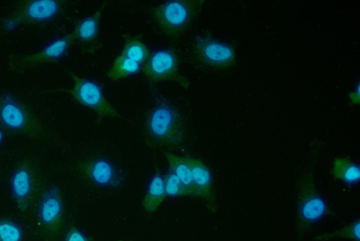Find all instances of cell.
I'll list each match as a JSON object with an SVG mask.
<instances>
[{
  "label": "cell",
  "mask_w": 360,
  "mask_h": 241,
  "mask_svg": "<svg viewBox=\"0 0 360 241\" xmlns=\"http://www.w3.org/2000/svg\"><path fill=\"white\" fill-rule=\"evenodd\" d=\"M202 2L197 0L162 1L150 8V17L161 34L168 39H178L194 25Z\"/></svg>",
  "instance_id": "obj_1"
},
{
  "label": "cell",
  "mask_w": 360,
  "mask_h": 241,
  "mask_svg": "<svg viewBox=\"0 0 360 241\" xmlns=\"http://www.w3.org/2000/svg\"><path fill=\"white\" fill-rule=\"evenodd\" d=\"M43 188L42 174L32 160H23L11 174L10 193L17 209L22 214L36 205Z\"/></svg>",
  "instance_id": "obj_2"
},
{
  "label": "cell",
  "mask_w": 360,
  "mask_h": 241,
  "mask_svg": "<svg viewBox=\"0 0 360 241\" xmlns=\"http://www.w3.org/2000/svg\"><path fill=\"white\" fill-rule=\"evenodd\" d=\"M146 129L150 138L164 145H176L184 136L179 112L166 100H160L151 108L146 118Z\"/></svg>",
  "instance_id": "obj_3"
},
{
  "label": "cell",
  "mask_w": 360,
  "mask_h": 241,
  "mask_svg": "<svg viewBox=\"0 0 360 241\" xmlns=\"http://www.w3.org/2000/svg\"><path fill=\"white\" fill-rule=\"evenodd\" d=\"M37 226L46 241L59 233L64 219V201L60 188L56 183L44 187L36 204Z\"/></svg>",
  "instance_id": "obj_4"
},
{
  "label": "cell",
  "mask_w": 360,
  "mask_h": 241,
  "mask_svg": "<svg viewBox=\"0 0 360 241\" xmlns=\"http://www.w3.org/2000/svg\"><path fill=\"white\" fill-rule=\"evenodd\" d=\"M181 62V56L176 48H161L150 53L141 70L151 82H172L187 89L191 84L182 72Z\"/></svg>",
  "instance_id": "obj_5"
},
{
  "label": "cell",
  "mask_w": 360,
  "mask_h": 241,
  "mask_svg": "<svg viewBox=\"0 0 360 241\" xmlns=\"http://www.w3.org/2000/svg\"><path fill=\"white\" fill-rule=\"evenodd\" d=\"M188 54L195 63L211 68L229 67L236 57L231 45L207 34H199L193 38Z\"/></svg>",
  "instance_id": "obj_6"
},
{
  "label": "cell",
  "mask_w": 360,
  "mask_h": 241,
  "mask_svg": "<svg viewBox=\"0 0 360 241\" xmlns=\"http://www.w3.org/2000/svg\"><path fill=\"white\" fill-rule=\"evenodd\" d=\"M74 78L72 94L80 104L103 117H119L118 112L105 98L96 82L78 77Z\"/></svg>",
  "instance_id": "obj_7"
},
{
  "label": "cell",
  "mask_w": 360,
  "mask_h": 241,
  "mask_svg": "<svg viewBox=\"0 0 360 241\" xmlns=\"http://www.w3.org/2000/svg\"><path fill=\"white\" fill-rule=\"evenodd\" d=\"M297 203L300 217L307 223L320 220L327 211L326 203L319 193L309 174H304L300 181Z\"/></svg>",
  "instance_id": "obj_8"
},
{
  "label": "cell",
  "mask_w": 360,
  "mask_h": 241,
  "mask_svg": "<svg viewBox=\"0 0 360 241\" xmlns=\"http://www.w3.org/2000/svg\"><path fill=\"white\" fill-rule=\"evenodd\" d=\"M0 124L6 129L30 136H38L42 128L25 108L12 100L0 103Z\"/></svg>",
  "instance_id": "obj_9"
},
{
  "label": "cell",
  "mask_w": 360,
  "mask_h": 241,
  "mask_svg": "<svg viewBox=\"0 0 360 241\" xmlns=\"http://www.w3.org/2000/svg\"><path fill=\"white\" fill-rule=\"evenodd\" d=\"M84 171L95 184L101 187H117L123 181V175L110 161L96 158L84 166Z\"/></svg>",
  "instance_id": "obj_10"
},
{
  "label": "cell",
  "mask_w": 360,
  "mask_h": 241,
  "mask_svg": "<svg viewBox=\"0 0 360 241\" xmlns=\"http://www.w3.org/2000/svg\"><path fill=\"white\" fill-rule=\"evenodd\" d=\"M188 161L191 169L195 196L209 197L211 194L212 183L210 169L198 159L188 157Z\"/></svg>",
  "instance_id": "obj_11"
},
{
  "label": "cell",
  "mask_w": 360,
  "mask_h": 241,
  "mask_svg": "<svg viewBox=\"0 0 360 241\" xmlns=\"http://www.w3.org/2000/svg\"><path fill=\"white\" fill-rule=\"evenodd\" d=\"M105 7V4L101 6L79 23L73 34L75 38L90 43L97 39Z\"/></svg>",
  "instance_id": "obj_12"
},
{
  "label": "cell",
  "mask_w": 360,
  "mask_h": 241,
  "mask_svg": "<svg viewBox=\"0 0 360 241\" xmlns=\"http://www.w3.org/2000/svg\"><path fill=\"white\" fill-rule=\"evenodd\" d=\"M167 158L171 170L180 180L188 195H195L191 169L187 157L169 153Z\"/></svg>",
  "instance_id": "obj_13"
},
{
  "label": "cell",
  "mask_w": 360,
  "mask_h": 241,
  "mask_svg": "<svg viewBox=\"0 0 360 241\" xmlns=\"http://www.w3.org/2000/svg\"><path fill=\"white\" fill-rule=\"evenodd\" d=\"M150 53L147 45L138 36L134 34L126 35L120 53L143 67Z\"/></svg>",
  "instance_id": "obj_14"
},
{
  "label": "cell",
  "mask_w": 360,
  "mask_h": 241,
  "mask_svg": "<svg viewBox=\"0 0 360 241\" xmlns=\"http://www.w3.org/2000/svg\"><path fill=\"white\" fill-rule=\"evenodd\" d=\"M165 195L164 177L160 174H155L148 183L143 206L147 211H155L160 205Z\"/></svg>",
  "instance_id": "obj_15"
},
{
  "label": "cell",
  "mask_w": 360,
  "mask_h": 241,
  "mask_svg": "<svg viewBox=\"0 0 360 241\" xmlns=\"http://www.w3.org/2000/svg\"><path fill=\"white\" fill-rule=\"evenodd\" d=\"M142 65L120 53L113 60L107 72V77L112 80H118L137 73Z\"/></svg>",
  "instance_id": "obj_16"
},
{
  "label": "cell",
  "mask_w": 360,
  "mask_h": 241,
  "mask_svg": "<svg viewBox=\"0 0 360 241\" xmlns=\"http://www.w3.org/2000/svg\"><path fill=\"white\" fill-rule=\"evenodd\" d=\"M333 173L338 179L348 184L357 183L360 178L359 166L346 159H338L335 160Z\"/></svg>",
  "instance_id": "obj_17"
},
{
  "label": "cell",
  "mask_w": 360,
  "mask_h": 241,
  "mask_svg": "<svg viewBox=\"0 0 360 241\" xmlns=\"http://www.w3.org/2000/svg\"><path fill=\"white\" fill-rule=\"evenodd\" d=\"M25 231L21 224L9 217H0V241H24Z\"/></svg>",
  "instance_id": "obj_18"
},
{
  "label": "cell",
  "mask_w": 360,
  "mask_h": 241,
  "mask_svg": "<svg viewBox=\"0 0 360 241\" xmlns=\"http://www.w3.org/2000/svg\"><path fill=\"white\" fill-rule=\"evenodd\" d=\"M58 8L57 2L52 0L35 1L27 7L28 15L35 20H44L53 16Z\"/></svg>",
  "instance_id": "obj_19"
},
{
  "label": "cell",
  "mask_w": 360,
  "mask_h": 241,
  "mask_svg": "<svg viewBox=\"0 0 360 241\" xmlns=\"http://www.w3.org/2000/svg\"><path fill=\"white\" fill-rule=\"evenodd\" d=\"M164 180L166 195L170 197L188 195L180 180L171 170H169L165 178H164Z\"/></svg>",
  "instance_id": "obj_20"
},
{
  "label": "cell",
  "mask_w": 360,
  "mask_h": 241,
  "mask_svg": "<svg viewBox=\"0 0 360 241\" xmlns=\"http://www.w3.org/2000/svg\"><path fill=\"white\" fill-rule=\"evenodd\" d=\"M73 39H75V36L72 34L53 41L46 47L44 50L45 55L51 58L60 57L65 51Z\"/></svg>",
  "instance_id": "obj_21"
},
{
  "label": "cell",
  "mask_w": 360,
  "mask_h": 241,
  "mask_svg": "<svg viewBox=\"0 0 360 241\" xmlns=\"http://www.w3.org/2000/svg\"><path fill=\"white\" fill-rule=\"evenodd\" d=\"M65 241H89L87 237L79 229H70L65 236Z\"/></svg>",
  "instance_id": "obj_22"
},
{
  "label": "cell",
  "mask_w": 360,
  "mask_h": 241,
  "mask_svg": "<svg viewBox=\"0 0 360 241\" xmlns=\"http://www.w3.org/2000/svg\"><path fill=\"white\" fill-rule=\"evenodd\" d=\"M359 86H357V88L356 89V91H354L352 94H351V96H352V100L354 101V103H359Z\"/></svg>",
  "instance_id": "obj_23"
},
{
  "label": "cell",
  "mask_w": 360,
  "mask_h": 241,
  "mask_svg": "<svg viewBox=\"0 0 360 241\" xmlns=\"http://www.w3.org/2000/svg\"><path fill=\"white\" fill-rule=\"evenodd\" d=\"M6 25L8 28H13L15 26V21L11 20L6 23Z\"/></svg>",
  "instance_id": "obj_24"
},
{
  "label": "cell",
  "mask_w": 360,
  "mask_h": 241,
  "mask_svg": "<svg viewBox=\"0 0 360 241\" xmlns=\"http://www.w3.org/2000/svg\"><path fill=\"white\" fill-rule=\"evenodd\" d=\"M2 138H3V135H2L1 131L0 130V142L1 141Z\"/></svg>",
  "instance_id": "obj_25"
}]
</instances>
